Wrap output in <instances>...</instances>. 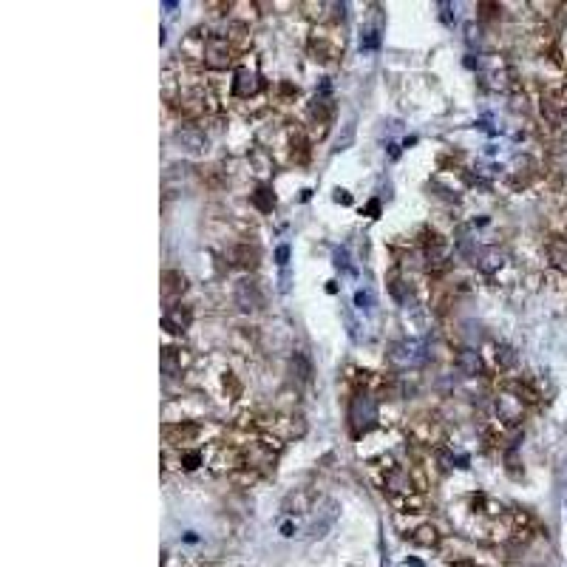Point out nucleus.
Here are the masks:
<instances>
[{"label": "nucleus", "instance_id": "obj_1", "mask_svg": "<svg viewBox=\"0 0 567 567\" xmlns=\"http://www.w3.org/2000/svg\"><path fill=\"white\" fill-rule=\"evenodd\" d=\"M377 423H381V403L371 392H357L349 403V429L352 437H363L369 434Z\"/></svg>", "mask_w": 567, "mask_h": 567}, {"label": "nucleus", "instance_id": "obj_2", "mask_svg": "<svg viewBox=\"0 0 567 567\" xmlns=\"http://www.w3.org/2000/svg\"><path fill=\"white\" fill-rule=\"evenodd\" d=\"M389 366L398 371H409V369H420L429 360V346L423 340H395L389 346Z\"/></svg>", "mask_w": 567, "mask_h": 567}, {"label": "nucleus", "instance_id": "obj_3", "mask_svg": "<svg viewBox=\"0 0 567 567\" xmlns=\"http://www.w3.org/2000/svg\"><path fill=\"white\" fill-rule=\"evenodd\" d=\"M236 60H239V49H236L225 35H210V37H208L202 63H205L210 71H227V68L236 66Z\"/></svg>", "mask_w": 567, "mask_h": 567}, {"label": "nucleus", "instance_id": "obj_4", "mask_svg": "<svg viewBox=\"0 0 567 567\" xmlns=\"http://www.w3.org/2000/svg\"><path fill=\"white\" fill-rule=\"evenodd\" d=\"M309 54L318 60V63H329L335 60L338 54H343V37L335 32V26H318L309 37Z\"/></svg>", "mask_w": 567, "mask_h": 567}, {"label": "nucleus", "instance_id": "obj_5", "mask_svg": "<svg viewBox=\"0 0 567 567\" xmlns=\"http://www.w3.org/2000/svg\"><path fill=\"white\" fill-rule=\"evenodd\" d=\"M479 74H482L485 85L494 88V91H505L511 85V80H513V68L502 54H485L479 60Z\"/></svg>", "mask_w": 567, "mask_h": 567}, {"label": "nucleus", "instance_id": "obj_6", "mask_svg": "<svg viewBox=\"0 0 567 567\" xmlns=\"http://www.w3.org/2000/svg\"><path fill=\"white\" fill-rule=\"evenodd\" d=\"M423 258H426L429 270H446L448 267L451 247H448V241L437 230H426L423 233Z\"/></svg>", "mask_w": 567, "mask_h": 567}, {"label": "nucleus", "instance_id": "obj_7", "mask_svg": "<svg viewBox=\"0 0 567 567\" xmlns=\"http://www.w3.org/2000/svg\"><path fill=\"white\" fill-rule=\"evenodd\" d=\"M494 409H496V417H499L505 426H519L522 417H525V400H522L516 392H511V389L496 392Z\"/></svg>", "mask_w": 567, "mask_h": 567}, {"label": "nucleus", "instance_id": "obj_8", "mask_svg": "<svg viewBox=\"0 0 567 567\" xmlns=\"http://www.w3.org/2000/svg\"><path fill=\"white\" fill-rule=\"evenodd\" d=\"M412 437H414V443H423V446H440L443 443V426H440V420L437 417H431V414H423V417H417V420H412Z\"/></svg>", "mask_w": 567, "mask_h": 567}, {"label": "nucleus", "instance_id": "obj_9", "mask_svg": "<svg viewBox=\"0 0 567 567\" xmlns=\"http://www.w3.org/2000/svg\"><path fill=\"white\" fill-rule=\"evenodd\" d=\"M536 173H539V162L533 159V156H527V153H522V156H516L513 159V165L508 167V181H511V187H527L533 179H536Z\"/></svg>", "mask_w": 567, "mask_h": 567}, {"label": "nucleus", "instance_id": "obj_10", "mask_svg": "<svg viewBox=\"0 0 567 567\" xmlns=\"http://www.w3.org/2000/svg\"><path fill=\"white\" fill-rule=\"evenodd\" d=\"M264 88V80L258 77V71H250V68H239L233 74V97L236 100H253L258 97Z\"/></svg>", "mask_w": 567, "mask_h": 567}, {"label": "nucleus", "instance_id": "obj_11", "mask_svg": "<svg viewBox=\"0 0 567 567\" xmlns=\"http://www.w3.org/2000/svg\"><path fill=\"white\" fill-rule=\"evenodd\" d=\"M236 304H239V309H244V312H258V309L264 306V292H261L258 281L241 278V281L236 284Z\"/></svg>", "mask_w": 567, "mask_h": 567}, {"label": "nucleus", "instance_id": "obj_12", "mask_svg": "<svg viewBox=\"0 0 567 567\" xmlns=\"http://www.w3.org/2000/svg\"><path fill=\"white\" fill-rule=\"evenodd\" d=\"M191 363H193V354L187 352V349H181V346H167V349H162V371H165L167 377L184 374L187 369H191Z\"/></svg>", "mask_w": 567, "mask_h": 567}, {"label": "nucleus", "instance_id": "obj_13", "mask_svg": "<svg viewBox=\"0 0 567 567\" xmlns=\"http://www.w3.org/2000/svg\"><path fill=\"white\" fill-rule=\"evenodd\" d=\"M539 108H542V117L547 125H553V128L567 125V100L561 94H542Z\"/></svg>", "mask_w": 567, "mask_h": 567}, {"label": "nucleus", "instance_id": "obj_14", "mask_svg": "<svg viewBox=\"0 0 567 567\" xmlns=\"http://www.w3.org/2000/svg\"><path fill=\"white\" fill-rule=\"evenodd\" d=\"M193 323V312H191V306H184V304H170L165 312H162V326L167 329V332H184L187 326Z\"/></svg>", "mask_w": 567, "mask_h": 567}, {"label": "nucleus", "instance_id": "obj_15", "mask_svg": "<svg viewBox=\"0 0 567 567\" xmlns=\"http://www.w3.org/2000/svg\"><path fill=\"white\" fill-rule=\"evenodd\" d=\"M199 431H202V426L193 423V420H179V423H167V426H165V437H167V443H173V446L193 443V440L199 437Z\"/></svg>", "mask_w": 567, "mask_h": 567}, {"label": "nucleus", "instance_id": "obj_16", "mask_svg": "<svg viewBox=\"0 0 567 567\" xmlns=\"http://www.w3.org/2000/svg\"><path fill=\"white\" fill-rule=\"evenodd\" d=\"M477 270L482 273V275H496L505 264H508V256H505V250H499V247H485V250H479L477 253Z\"/></svg>", "mask_w": 567, "mask_h": 567}, {"label": "nucleus", "instance_id": "obj_17", "mask_svg": "<svg viewBox=\"0 0 567 567\" xmlns=\"http://www.w3.org/2000/svg\"><path fill=\"white\" fill-rule=\"evenodd\" d=\"M227 258H230V264H233V267H239V270H256L261 256H258V247H253V244L241 241V244L230 247Z\"/></svg>", "mask_w": 567, "mask_h": 567}, {"label": "nucleus", "instance_id": "obj_18", "mask_svg": "<svg viewBox=\"0 0 567 567\" xmlns=\"http://www.w3.org/2000/svg\"><path fill=\"white\" fill-rule=\"evenodd\" d=\"M406 539L414 542V544H420V547H437V544H440V530H437V525H431V522H420V525H414V527L406 533Z\"/></svg>", "mask_w": 567, "mask_h": 567}, {"label": "nucleus", "instance_id": "obj_19", "mask_svg": "<svg viewBox=\"0 0 567 567\" xmlns=\"http://www.w3.org/2000/svg\"><path fill=\"white\" fill-rule=\"evenodd\" d=\"M176 139L181 142V148L193 150V153H199V150L208 148V136H205V131L196 128V125H184V128H179V131H176Z\"/></svg>", "mask_w": 567, "mask_h": 567}, {"label": "nucleus", "instance_id": "obj_20", "mask_svg": "<svg viewBox=\"0 0 567 567\" xmlns=\"http://www.w3.org/2000/svg\"><path fill=\"white\" fill-rule=\"evenodd\" d=\"M457 366H460L462 374L474 377V374L482 371V357H479L477 349H460V354H457Z\"/></svg>", "mask_w": 567, "mask_h": 567}, {"label": "nucleus", "instance_id": "obj_21", "mask_svg": "<svg viewBox=\"0 0 567 567\" xmlns=\"http://www.w3.org/2000/svg\"><path fill=\"white\" fill-rule=\"evenodd\" d=\"M184 290H187V278H184L181 273H176V270H165V273H162V292H165L167 298L181 295Z\"/></svg>", "mask_w": 567, "mask_h": 567}, {"label": "nucleus", "instance_id": "obj_22", "mask_svg": "<svg viewBox=\"0 0 567 567\" xmlns=\"http://www.w3.org/2000/svg\"><path fill=\"white\" fill-rule=\"evenodd\" d=\"M547 258H550V264H553L559 273L567 275V241H564V239H553V241L547 244Z\"/></svg>", "mask_w": 567, "mask_h": 567}, {"label": "nucleus", "instance_id": "obj_23", "mask_svg": "<svg viewBox=\"0 0 567 567\" xmlns=\"http://www.w3.org/2000/svg\"><path fill=\"white\" fill-rule=\"evenodd\" d=\"M253 205H256L261 213H273V210H275V193L270 191L267 184H258L256 193H253Z\"/></svg>", "mask_w": 567, "mask_h": 567}, {"label": "nucleus", "instance_id": "obj_24", "mask_svg": "<svg viewBox=\"0 0 567 567\" xmlns=\"http://www.w3.org/2000/svg\"><path fill=\"white\" fill-rule=\"evenodd\" d=\"M290 366H292V374L298 377L301 383H309V381H312V363L306 360V354L295 352V354H292V360H290Z\"/></svg>", "mask_w": 567, "mask_h": 567}, {"label": "nucleus", "instance_id": "obj_25", "mask_svg": "<svg viewBox=\"0 0 567 567\" xmlns=\"http://www.w3.org/2000/svg\"><path fill=\"white\" fill-rule=\"evenodd\" d=\"M335 516H338V505L329 499V502H326V513H323L321 519H315V522H312V536H323V533L332 527Z\"/></svg>", "mask_w": 567, "mask_h": 567}, {"label": "nucleus", "instance_id": "obj_26", "mask_svg": "<svg viewBox=\"0 0 567 567\" xmlns=\"http://www.w3.org/2000/svg\"><path fill=\"white\" fill-rule=\"evenodd\" d=\"M494 363H496L499 371H505V369H511L516 363V352L511 346H505V343H496L494 346Z\"/></svg>", "mask_w": 567, "mask_h": 567}, {"label": "nucleus", "instance_id": "obj_27", "mask_svg": "<svg viewBox=\"0 0 567 567\" xmlns=\"http://www.w3.org/2000/svg\"><path fill=\"white\" fill-rule=\"evenodd\" d=\"M389 292L395 295V301L406 304V301H409V292H412V287L406 284V278H400L398 273H392V275H389Z\"/></svg>", "mask_w": 567, "mask_h": 567}, {"label": "nucleus", "instance_id": "obj_28", "mask_svg": "<svg viewBox=\"0 0 567 567\" xmlns=\"http://www.w3.org/2000/svg\"><path fill=\"white\" fill-rule=\"evenodd\" d=\"M202 462H205V457L199 451H179V468H184V471H193Z\"/></svg>", "mask_w": 567, "mask_h": 567}, {"label": "nucleus", "instance_id": "obj_29", "mask_svg": "<svg viewBox=\"0 0 567 567\" xmlns=\"http://www.w3.org/2000/svg\"><path fill=\"white\" fill-rule=\"evenodd\" d=\"M477 9H479V18H482V20H496V18H502V4H494V0H482Z\"/></svg>", "mask_w": 567, "mask_h": 567}, {"label": "nucleus", "instance_id": "obj_30", "mask_svg": "<svg viewBox=\"0 0 567 567\" xmlns=\"http://www.w3.org/2000/svg\"><path fill=\"white\" fill-rule=\"evenodd\" d=\"M309 159V142L306 139H292V162H298V165H304Z\"/></svg>", "mask_w": 567, "mask_h": 567}, {"label": "nucleus", "instance_id": "obj_31", "mask_svg": "<svg viewBox=\"0 0 567 567\" xmlns=\"http://www.w3.org/2000/svg\"><path fill=\"white\" fill-rule=\"evenodd\" d=\"M354 306L363 309V312L371 309V306H374V295H371V290H357V292H354Z\"/></svg>", "mask_w": 567, "mask_h": 567}, {"label": "nucleus", "instance_id": "obj_32", "mask_svg": "<svg viewBox=\"0 0 567 567\" xmlns=\"http://www.w3.org/2000/svg\"><path fill=\"white\" fill-rule=\"evenodd\" d=\"M301 9H309L306 15L312 20H323V9H329V4H301Z\"/></svg>", "mask_w": 567, "mask_h": 567}, {"label": "nucleus", "instance_id": "obj_33", "mask_svg": "<svg viewBox=\"0 0 567 567\" xmlns=\"http://www.w3.org/2000/svg\"><path fill=\"white\" fill-rule=\"evenodd\" d=\"M465 40H468V46H471V49H474V46H479V43H482V29L471 23V26L465 29Z\"/></svg>", "mask_w": 567, "mask_h": 567}, {"label": "nucleus", "instance_id": "obj_34", "mask_svg": "<svg viewBox=\"0 0 567 567\" xmlns=\"http://www.w3.org/2000/svg\"><path fill=\"white\" fill-rule=\"evenodd\" d=\"M377 46H381V35H377V32H366L363 40H360V49H377Z\"/></svg>", "mask_w": 567, "mask_h": 567}, {"label": "nucleus", "instance_id": "obj_35", "mask_svg": "<svg viewBox=\"0 0 567 567\" xmlns=\"http://www.w3.org/2000/svg\"><path fill=\"white\" fill-rule=\"evenodd\" d=\"M275 261H278V267H287V261H290V244H281L275 250Z\"/></svg>", "mask_w": 567, "mask_h": 567}, {"label": "nucleus", "instance_id": "obj_36", "mask_svg": "<svg viewBox=\"0 0 567 567\" xmlns=\"http://www.w3.org/2000/svg\"><path fill=\"white\" fill-rule=\"evenodd\" d=\"M377 213H381V202H377V199H374V202H369V205H366V216L377 219Z\"/></svg>", "mask_w": 567, "mask_h": 567}, {"label": "nucleus", "instance_id": "obj_37", "mask_svg": "<svg viewBox=\"0 0 567 567\" xmlns=\"http://www.w3.org/2000/svg\"><path fill=\"white\" fill-rule=\"evenodd\" d=\"M335 202H338V205H352V196H349L346 191H335Z\"/></svg>", "mask_w": 567, "mask_h": 567}, {"label": "nucleus", "instance_id": "obj_38", "mask_svg": "<svg viewBox=\"0 0 567 567\" xmlns=\"http://www.w3.org/2000/svg\"><path fill=\"white\" fill-rule=\"evenodd\" d=\"M335 264L343 267V270L349 267V261H346V250H335Z\"/></svg>", "mask_w": 567, "mask_h": 567}, {"label": "nucleus", "instance_id": "obj_39", "mask_svg": "<svg viewBox=\"0 0 567 567\" xmlns=\"http://www.w3.org/2000/svg\"><path fill=\"white\" fill-rule=\"evenodd\" d=\"M281 533H284V536H295V525H292V522H284V525H281Z\"/></svg>", "mask_w": 567, "mask_h": 567}, {"label": "nucleus", "instance_id": "obj_40", "mask_svg": "<svg viewBox=\"0 0 567 567\" xmlns=\"http://www.w3.org/2000/svg\"><path fill=\"white\" fill-rule=\"evenodd\" d=\"M559 179H561V184H564V187H567V165H564V167H561V170H559Z\"/></svg>", "mask_w": 567, "mask_h": 567}, {"label": "nucleus", "instance_id": "obj_41", "mask_svg": "<svg viewBox=\"0 0 567 567\" xmlns=\"http://www.w3.org/2000/svg\"><path fill=\"white\" fill-rule=\"evenodd\" d=\"M454 567H477L474 561H460V564H454Z\"/></svg>", "mask_w": 567, "mask_h": 567}]
</instances>
